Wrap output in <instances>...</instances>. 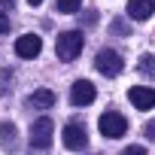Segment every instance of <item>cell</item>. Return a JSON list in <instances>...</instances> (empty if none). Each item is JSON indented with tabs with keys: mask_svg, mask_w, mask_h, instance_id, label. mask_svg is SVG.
<instances>
[{
	"mask_svg": "<svg viewBox=\"0 0 155 155\" xmlns=\"http://www.w3.org/2000/svg\"><path fill=\"white\" fill-rule=\"evenodd\" d=\"M0 140H3L6 149H15V125H12V122H3V125H0Z\"/></svg>",
	"mask_w": 155,
	"mask_h": 155,
	"instance_id": "8fae6325",
	"label": "cell"
},
{
	"mask_svg": "<svg viewBox=\"0 0 155 155\" xmlns=\"http://www.w3.org/2000/svg\"><path fill=\"white\" fill-rule=\"evenodd\" d=\"M9 31V18H6V12H0V34H6Z\"/></svg>",
	"mask_w": 155,
	"mask_h": 155,
	"instance_id": "2e32d148",
	"label": "cell"
},
{
	"mask_svg": "<svg viewBox=\"0 0 155 155\" xmlns=\"http://www.w3.org/2000/svg\"><path fill=\"white\" fill-rule=\"evenodd\" d=\"M110 34H116V37L122 34V37H125V34H128V21H122V18H116V21L110 25Z\"/></svg>",
	"mask_w": 155,
	"mask_h": 155,
	"instance_id": "5bb4252c",
	"label": "cell"
},
{
	"mask_svg": "<svg viewBox=\"0 0 155 155\" xmlns=\"http://www.w3.org/2000/svg\"><path fill=\"white\" fill-rule=\"evenodd\" d=\"M155 12V0H128V15L134 21H146Z\"/></svg>",
	"mask_w": 155,
	"mask_h": 155,
	"instance_id": "9c48e42d",
	"label": "cell"
},
{
	"mask_svg": "<svg viewBox=\"0 0 155 155\" xmlns=\"http://www.w3.org/2000/svg\"><path fill=\"white\" fill-rule=\"evenodd\" d=\"M82 25H97V12H94V9L85 12V15H82Z\"/></svg>",
	"mask_w": 155,
	"mask_h": 155,
	"instance_id": "9a60e30c",
	"label": "cell"
},
{
	"mask_svg": "<svg viewBox=\"0 0 155 155\" xmlns=\"http://www.w3.org/2000/svg\"><path fill=\"white\" fill-rule=\"evenodd\" d=\"M52 104H55V91H52V88H37V91L28 97V107H31V110H49Z\"/></svg>",
	"mask_w": 155,
	"mask_h": 155,
	"instance_id": "30bf717a",
	"label": "cell"
},
{
	"mask_svg": "<svg viewBox=\"0 0 155 155\" xmlns=\"http://www.w3.org/2000/svg\"><path fill=\"white\" fill-rule=\"evenodd\" d=\"M128 101L137 107V110H152L155 107V88H146V85H134L128 91Z\"/></svg>",
	"mask_w": 155,
	"mask_h": 155,
	"instance_id": "ba28073f",
	"label": "cell"
},
{
	"mask_svg": "<svg viewBox=\"0 0 155 155\" xmlns=\"http://www.w3.org/2000/svg\"><path fill=\"white\" fill-rule=\"evenodd\" d=\"M28 3H31V6H40V3H43V0H28Z\"/></svg>",
	"mask_w": 155,
	"mask_h": 155,
	"instance_id": "d6986e66",
	"label": "cell"
},
{
	"mask_svg": "<svg viewBox=\"0 0 155 155\" xmlns=\"http://www.w3.org/2000/svg\"><path fill=\"white\" fill-rule=\"evenodd\" d=\"M82 43H85V37L79 31H64L58 37V43H55V52H58L61 61H76L79 52H82Z\"/></svg>",
	"mask_w": 155,
	"mask_h": 155,
	"instance_id": "6da1fadb",
	"label": "cell"
},
{
	"mask_svg": "<svg viewBox=\"0 0 155 155\" xmlns=\"http://www.w3.org/2000/svg\"><path fill=\"white\" fill-rule=\"evenodd\" d=\"M97 128H101V134H104V137L116 140V137H125L128 122H125V116H119V113H113V110H110V113H104V116H101Z\"/></svg>",
	"mask_w": 155,
	"mask_h": 155,
	"instance_id": "277c9868",
	"label": "cell"
},
{
	"mask_svg": "<svg viewBox=\"0 0 155 155\" xmlns=\"http://www.w3.org/2000/svg\"><path fill=\"white\" fill-rule=\"evenodd\" d=\"M94 67H97L104 76H119V73L125 70V61H122L119 52H113V49H101V52L94 55Z\"/></svg>",
	"mask_w": 155,
	"mask_h": 155,
	"instance_id": "3957f363",
	"label": "cell"
},
{
	"mask_svg": "<svg viewBox=\"0 0 155 155\" xmlns=\"http://www.w3.org/2000/svg\"><path fill=\"white\" fill-rule=\"evenodd\" d=\"M52 131H55L52 119H49V116H40V119L31 125V149H37V152L49 149V146H52Z\"/></svg>",
	"mask_w": 155,
	"mask_h": 155,
	"instance_id": "7a4b0ae2",
	"label": "cell"
},
{
	"mask_svg": "<svg viewBox=\"0 0 155 155\" xmlns=\"http://www.w3.org/2000/svg\"><path fill=\"white\" fill-rule=\"evenodd\" d=\"M64 146L73 149V152L88 149V134H85V128H82L79 122H67V125H64Z\"/></svg>",
	"mask_w": 155,
	"mask_h": 155,
	"instance_id": "5b68a950",
	"label": "cell"
},
{
	"mask_svg": "<svg viewBox=\"0 0 155 155\" xmlns=\"http://www.w3.org/2000/svg\"><path fill=\"white\" fill-rule=\"evenodd\" d=\"M79 6H82V0H58V12H64V15L79 12Z\"/></svg>",
	"mask_w": 155,
	"mask_h": 155,
	"instance_id": "7c38bea8",
	"label": "cell"
},
{
	"mask_svg": "<svg viewBox=\"0 0 155 155\" xmlns=\"http://www.w3.org/2000/svg\"><path fill=\"white\" fill-rule=\"evenodd\" d=\"M94 94H97V88H94L88 79H79V82L70 85V104H73V107H88V104L94 101Z\"/></svg>",
	"mask_w": 155,
	"mask_h": 155,
	"instance_id": "8992f818",
	"label": "cell"
},
{
	"mask_svg": "<svg viewBox=\"0 0 155 155\" xmlns=\"http://www.w3.org/2000/svg\"><path fill=\"white\" fill-rule=\"evenodd\" d=\"M146 137H149V140H152V143H155V119H152V122H149V125H146Z\"/></svg>",
	"mask_w": 155,
	"mask_h": 155,
	"instance_id": "e0dca14e",
	"label": "cell"
},
{
	"mask_svg": "<svg viewBox=\"0 0 155 155\" xmlns=\"http://www.w3.org/2000/svg\"><path fill=\"white\" fill-rule=\"evenodd\" d=\"M40 52H43V40L37 34H25V37L15 40V55L18 58H37Z\"/></svg>",
	"mask_w": 155,
	"mask_h": 155,
	"instance_id": "52a82bcc",
	"label": "cell"
},
{
	"mask_svg": "<svg viewBox=\"0 0 155 155\" xmlns=\"http://www.w3.org/2000/svg\"><path fill=\"white\" fill-rule=\"evenodd\" d=\"M12 3H15V0H0V12H6V9H9Z\"/></svg>",
	"mask_w": 155,
	"mask_h": 155,
	"instance_id": "ac0fdd59",
	"label": "cell"
},
{
	"mask_svg": "<svg viewBox=\"0 0 155 155\" xmlns=\"http://www.w3.org/2000/svg\"><path fill=\"white\" fill-rule=\"evenodd\" d=\"M140 73L155 76V58H152V55H143V58H140Z\"/></svg>",
	"mask_w": 155,
	"mask_h": 155,
	"instance_id": "4fadbf2b",
	"label": "cell"
}]
</instances>
